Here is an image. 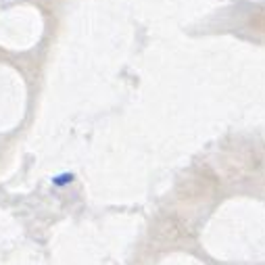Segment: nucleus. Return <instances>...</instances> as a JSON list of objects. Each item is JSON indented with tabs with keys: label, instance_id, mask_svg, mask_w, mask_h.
<instances>
[{
	"label": "nucleus",
	"instance_id": "obj_1",
	"mask_svg": "<svg viewBox=\"0 0 265 265\" xmlns=\"http://www.w3.org/2000/svg\"><path fill=\"white\" fill-rule=\"evenodd\" d=\"M73 176L71 174H65V176H59V178H54V184H67V182H71Z\"/></svg>",
	"mask_w": 265,
	"mask_h": 265
}]
</instances>
